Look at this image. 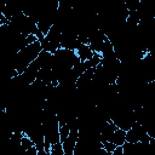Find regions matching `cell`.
Wrapping results in <instances>:
<instances>
[{
    "mask_svg": "<svg viewBox=\"0 0 155 155\" xmlns=\"http://www.w3.org/2000/svg\"><path fill=\"white\" fill-rule=\"evenodd\" d=\"M70 133V126L69 125H59V136H61V143H63Z\"/></svg>",
    "mask_w": 155,
    "mask_h": 155,
    "instance_id": "cell-6",
    "label": "cell"
},
{
    "mask_svg": "<svg viewBox=\"0 0 155 155\" xmlns=\"http://www.w3.org/2000/svg\"><path fill=\"white\" fill-rule=\"evenodd\" d=\"M84 63H85L86 69L97 68V67L102 63V56H101V53H94L91 59H88V61H86V62H84Z\"/></svg>",
    "mask_w": 155,
    "mask_h": 155,
    "instance_id": "cell-5",
    "label": "cell"
},
{
    "mask_svg": "<svg viewBox=\"0 0 155 155\" xmlns=\"http://www.w3.org/2000/svg\"><path fill=\"white\" fill-rule=\"evenodd\" d=\"M21 147H22V149H23L24 151H27V150H29L30 148H33V147H35V145H34V142H33L28 136L24 134V137H23L22 140H21Z\"/></svg>",
    "mask_w": 155,
    "mask_h": 155,
    "instance_id": "cell-7",
    "label": "cell"
},
{
    "mask_svg": "<svg viewBox=\"0 0 155 155\" xmlns=\"http://www.w3.org/2000/svg\"><path fill=\"white\" fill-rule=\"evenodd\" d=\"M103 149H105L108 153H113L115 149H116V145L114 144V143H111V142H104L103 143Z\"/></svg>",
    "mask_w": 155,
    "mask_h": 155,
    "instance_id": "cell-9",
    "label": "cell"
},
{
    "mask_svg": "<svg viewBox=\"0 0 155 155\" xmlns=\"http://www.w3.org/2000/svg\"><path fill=\"white\" fill-rule=\"evenodd\" d=\"M61 38H62V31L61 29L53 24V27L50 29L48 34L45 35L44 40L40 42L42 51H46L51 54H54L58 50L62 48L61 46Z\"/></svg>",
    "mask_w": 155,
    "mask_h": 155,
    "instance_id": "cell-2",
    "label": "cell"
},
{
    "mask_svg": "<svg viewBox=\"0 0 155 155\" xmlns=\"http://www.w3.org/2000/svg\"><path fill=\"white\" fill-rule=\"evenodd\" d=\"M41 51H42V47H41V44L39 40L30 44L29 46L21 50L12 57V59H11L12 67L11 68L16 69L18 71V74H23L25 71V69L38 58V56L41 53Z\"/></svg>",
    "mask_w": 155,
    "mask_h": 155,
    "instance_id": "cell-1",
    "label": "cell"
},
{
    "mask_svg": "<svg viewBox=\"0 0 155 155\" xmlns=\"http://www.w3.org/2000/svg\"><path fill=\"white\" fill-rule=\"evenodd\" d=\"M109 142L114 143L116 147H122V145L126 143V131L117 128V130L114 132V134H113V137L110 138Z\"/></svg>",
    "mask_w": 155,
    "mask_h": 155,
    "instance_id": "cell-4",
    "label": "cell"
},
{
    "mask_svg": "<svg viewBox=\"0 0 155 155\" xmlns=\"http://www.w3.org/2000/svg\"><path fill=\"white\" fill-rule=\"evenodd\" d=\"M111 155H124V148L122 147H116V149L111 153Z\"/></svg>",
    "mask_w": 155,
    "mask_h": 155,
    "instance_id": "cell-10",
    "label": "cell"
},
{
    "mask_svg": "<svg viewBox=\"0 0 155 155\" xmlns=\"http://www.w3.org/2000/svg\"><path fill=\"white\" fill-rule=\"evenodd\" d=\"M50 155H64V150H63V145H62V143L53 144V145L51 147Z\"/></svg>",
    "mask_w": 155,
    "mask_h": 155,
    "instance_id": "cell-8",
    "label": "cell"
},
{
    "mask_svg": "<svg viewBox=\"0 0 155 155\" xmlns=\"http://www.w3.org/2000/svg\"><path fill=\"white\" fill-rule=\"evenodd\" d=\"M76 53H78V56H79V58H80V61L82 63L88 61V59H91L93 57V54H94V52L91 50V47L88 45H85V44H81L79 46V48L76 50Z\"/></svg>",
    "mask_w": 155,
    "mask_h": 155,
    "instance_id": "cell-3",
    "label": "cell"
}]
</instances>
